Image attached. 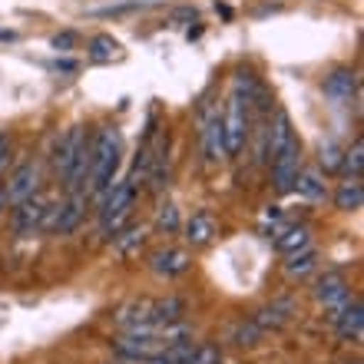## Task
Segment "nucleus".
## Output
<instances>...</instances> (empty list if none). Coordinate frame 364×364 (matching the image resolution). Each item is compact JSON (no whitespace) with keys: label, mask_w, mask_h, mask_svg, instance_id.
<instances>
[{"label":"nucleus","mask_w":364,"mask_h":364,"mask_svg":"<svg viewBox=\"0 0 364 364\" xmlns=\"http://www.w3.org/2000/svg\"><path fill=\"white\" fill-rule=\"evenodd\" d=\"M119 149H123L119 129H116V126H100L93 136V179H90V192L103 196L116 182V173H119Z\"/></svg>","instance_id":"nucleus-1"},{"label":"nucleus","mask_w":364,"mask_h":364,"mask_svg":"<svg viewBox=\"0 0 364 364\" xmlns=\"http://www.w3.org/2000/svg\"><path fill=\"white\" fill-rule=\"evenodd\" d=\"M87 202H90V196H67V199L47 202L40 232H53V235H70V232H77V225L83 222V212H87Z\"/></svg>","instance_id":"nucleus-2"},{"label":"nucleus","mask_w":364,"mask_h":364,"mask_svg":"<svg viewBox=\"0 0 364 364\" xmlns=\"http://www.w3.org/2000/svg\"><path fill=\"white\" fill-rule=\"evenodd\" d=\"M311 295H315L318 305H325L328 321H331V325H335L338 315L351 305V285H348L345 275H338V272H328V275L318 278L315 288H311Z\"/></svg>","instance_id":"nucleus-3"},{"label":"nucleus","mask_w":364,"mask_h":364,"mask_svg":"<svg viewBox=\"0 0 364 364\" xmlns=\"http://www.w3.org/2000/svg\"><path fill=\"white\" fill-rule=\"evenodd\" d=\"M222 133H225V156H239L249 139V103L232 96L222 113Z\"/></svg>","instance_id":"nucleus-4"},{"label":"nucleus","mask_w":364,"mask_h":364,"mask_svg":"<svg viewBox=\"0 0 364 364\" xmlns=\"http://www.w3.org/2000/svg\"><path fill=\"white\" fill-rule=\"evenodd\" d=\"M298 173H301V143L291 139V143L272 159V182H275V189L278 192H291L295 189Z\"/></svg>","instance_id":"nucleus-5"},{"label":"nucleus","mask_w":364,"mask_h":364,"mask_svg":"<svg viewBox=\"0 0 364 364\" xmlns=\"http://www.w3.org/2000/svg\"><path fill=\"white\" fill-rule=\"evenodd\" d=\"M4 186H7V205H10V209H14V205H20V202L33 199V196L40 192V166L37 163L17 166Z\"/></svg>","instance_id":"nucleus-6"},{"label":"nucleus","mask_w":364,"mask_h":364,"mask_svg":"<svg viewBox=\"0 0 364 364\" xmlns=\"http://www.w3.org/2000/svg\"><path fill=\"white\" fill-rule=\"evenodd\" d=\"M43 212H47V199L43 196H33V199L14 205V215H10V225H14V235L17 239H33L40 232V222H43Z\"/></svg>","instance_id":"nucleus-7"},{"label":"nucleus","mask_w":364,"mask_h":364,"mask_svg":"<svg viewBox=\"0 0 364 364\" xmlns=\"http://www.w3.org/2000/svg\"><path fill=\"white\" fill-rule=\"evenodd\" d=\"M83 139H87V129H83V126H70V129H63V136H60L57 146H53V156H50L53 173L67 176L70 169H73L80 149H83Z\"/></svg>","instance_id":"nucleus-8"},{"label":"nucleus","mask_w":364,"mask_h":364,"mask_svg":"<svg viewBox=\"0 0 364 364\" xmlns=\"http://www.w3.org/2000/svg\"><path fill=\"white\" fill-rule=\"evenodd\" d=\"M321 90H325L331 106H351L358 100V73L348 67L331 70L325 77V83H321Z\"/></svg>","instance_id":"nucleus-9"},{"label":"nucleus","mask_w":364,"mask_h":364,"mask_svg":"<svg viewBox=\"0 0 364 364\" xmlns=\"http://www.w3.org/2000/svg\"><path fill=\"white\" fill-rule=\"evenodd\" d=\"M100 199V219H109L116 212H129L136 205V186L129 179H116Z\"/></svg>","instance_id":"nucleus-10"},{"label":"nucleus","mask_w":364,"mask_h":364,"mask_svg":"<svg viewBox=\"0 0 364 364\" xmlns=\"http://www.w3.org/2000/svg\"><path fill=\"white\" fill-rule=\"evenodd\" d=\"M159 351V338L153 335H123L113 338V355L119 361H146Z\"/></svg>","instance_id":"nucleus-11"},{"label":"nucleus","mask_w":364,"mask_h":364,"mask_svg":"<svg viewBox=\"0 0 364 364\" xmlns=\"http://www.w3.org/2000/svg\"><path fill=\"white\" fill-rule=\"evenodd\" d=\"M298 305L291 301V298H275V301H269V305H262L255 315H249L255 325L262 328V331H278V328H285L291 318H295Z\"/></svg>","instance_id":"nucleus-12"},{"label":"nucleus","mask_w":364,"mask_h":364,"mask_svg":"<svg viewBox=\"0 0 364 364\" xmlns=\"http://www.w3.org/2000/svg\"><path fill=\"white\" fill-rule=\"evenodd\" d=\"M202 156L209 166H219L225 156V133H222V113H209L202 123Z\"/></svg>","instance_id":"nucleus-13"},{"label":"nucleus","mask_w":364,"mask_h":364,"mask_svg":"<svg viewBox=\"0 0 364 364\" xmlns=\"http://www.w3.org/2000/svg\"><path fill=\"white\" fill-rule=\"evenodd\" d=\"M295 139V133H291V119H288L285 109H275V119L269 123V129H265V139H262V156L265 159H275L282 149H285L288 143Z\"/></svg>","instance_id":"nucleus-14"},{"label":"nucleus","mask_w":364,"mask_h":364,"mask_svg":"<svg viewBox=\"0 0 364 364\" xmlns=\"http://www.w3.org/2000/svg\"><path fill=\"white\" fill-rule=\"evenodd\" d=\"M335 331H338L341 341H361V335H364V305H361V298H351V305L338 315Z\"/></svg>","instance_id":"nucleus-15"},{"label":"nucleus","mask_w":364,"mask_h":364,"mask_svg":"<svg viewBox=\"0 0 364 364\" xmlns=\"http://www.w3.org/2000/svg\"><path fill=\"white\" fill-rule=\"evenodd\" d=\"M149 265H153L156 275H166V278H176L182 275V272H189V255L182 249H159L149 255Z\"/></svg>","instance_id":"nucleus-16"},{"label":"nucleus","mask_w":364,"mask_h":364,"mask_svg":"<svg viewBox=\"0 0 364 364\" xmlns=\"http://www.w3.org/2000/svg\"><path fill=\"white\" fill-rule=\"evenodd\" d=\"M146 239H149V229H146V225H126L123 232L113 235V249L119 252L123 259H136V255L143 252Z\"/></svg>","instance_id":"nucleus-17"},{"label":"nucleus","mask_w":364,"mask_h":364,"mask_svg":"<svg viewBox=\"0 0 364 364\" xmlns=\"http://www.w3.org/2000/svg\"><path fill=\"white\" fill-rule=\"evenodd\" d=\"M215 239V219H212L209 212H196L189 222H186V242L202 249V245H209Z\"/></svg>","instance_id":"nucleus-18"},{"label":"nucleus","mask_w":364,"mask_h":364,"mask_svg":"<svg viewBox=\"0 0 364 364\" xmlns=\"http://www.w3.org/2000/svg\"><path fill=\"white\" fill-rule=\"evenodd\" d=\"M275 245H278V252L295 255V252H301V249H308V245H311V229H308L305 222H291V225H288V232H282V235L275 239Z\"/></svg>","instance_id":"nucleus-19"},{"label":"nucleus","mask_w":364,"mask_h":364,"mask_svg":"<svg viewBox=\"0 0 364 364\" xmlns=\"http://www.w3.org/2000/svg\"><path fill=\"white\" fill-rule=\"evenodd\" d=\"M291 192H298V196H305V199L315 202V199H325L328 196V182H325V176H321V169H301Z\"/></svg>","instance_id":"nucleus-20"},{"label":"nucleus","mask_w":364,"mask_h":364,"mask_svg":"<svg viewBox=\"0 0 364 364\" xmlns=\"http://www.w3.org/2000/svg\"><path fill=\"white\" fill-rule=\"evenodd\" d=\"M182 315H186V301L176 295L163 298V301H153V315H149V321H153L156 328L163 325H176V321H182Z\"/></svg>","instance_id":"nucleus-21"},{"label":"nucleus","mask_w":364,"mask_h":364,"mask_svg":"<svg viewBox=\"0 0 364 364\" xmlns=\"http://www.w3.org/2000/svg\"><path fill=\"white\" fill-rule=\"evenodd\" d=\"M335 205L341 212H358L364 205V186L361 179H345L335 192Z\"/></svg>","instance_id":"nucleus-22"},{"label":"nucleus","mask_w":364,"mask_h":364,"mask_svg":"<svg viewBox=\"0 0 364 364\" xmlns=\"http://www.w3.org/2000/svg\"><path fill=\"white\" fill-rule=\"evenodd\" d=\"M315 269H318V252L311 249V245L301 249V252H295V255H288V262H285V275L288 278H305Z\"/></svg>","instance_id":"nucleus-23"},{"label":"nucleus","mask_w":364,"mask_h":364,"mask_svg":"<svg viewBox=\"0 0 364 364\" xmlns=\"http://www.w3.org/2000/svg\"><path fill=\"white\" fill-rule=\"evenodd\" d=\"M262 335H265V331H262L252 318H239V321L232 325V331H229V341L232 345H239V348H255L262 341Z\"/></svg>","instance_id":"nucleus-24"},{"label":"nucleus","mask_w":364,"mask_h":364,"mask_svg":"<svg viewBox=\"0 0 364 364\" xmlns=\"http://www.w3.org/2000/svg\"><path fill=\"white\" fill-rule=\"evenodd\" d=\"M338 173H345V179H361V173H364V139L361 136L345 149V156H341V169H338Z\"/></svg>","instance_id":"nucleus-25"},{"label":"nucleus","mask_w":364,"mask_h":364,"mask_svg":"<svg viewBox=\"0 0 364 364\" xmlns=\"http://www.w3.org/2000/svg\"><path fill=\"white\" fill-rule=\"evenodd\" d=\"M119 57V40L109 37V33H96L93 40H90V60H96V63H109V60Z\"/></svg>","instance_id":"nucleus-26"},{"label":"nucleus","mask_w":364,"mask_h":364,"mask_svg":"<svg viewBox=\"0 0 364 364\" xmlns=\"http://www.w3.org/2000/svg\"><path fill=\"white\" fill-rule=\"evenodd\" d=\"M341 156H345V149H341L338 139H325V143L318 146V163H321L325 173H338L341 169Z\"/></svg>","instance_id":"nucleus-27"},{"label":"nucleus","mask_w":364,"mask_h":364,"mask_svg":"<svg viewBox=\"0 0 364 364\" xmlns=\"http://www.w3.org/2000/svg\"><path fill=\"white\" fill-rule=\"evenodd\" d=\"M179 229H182V222H179V209H176L173 202H166V205H159V209H156V232H163V235H176Z\"/></svg>","instance_id":"nucleus-28"},{"label":"nucleus","mask_w":364,"mask_h":364,"mask_svg":"<svg viewBox=\"0 0 364 364\" xmlns=\"http://www.w3.org/2000/svg\"><path fill=\"white\" fill-rule=\"evenodd\" d=\"M186 364H222L219 345H196L192 348V355L186 358Z\"/></svg>","instance_id":"nucleus-29"},{"label":"nucleus","mask_w":364,"mask_h":364,"mask_svg":"<svg viewBox=\"0 0 364 364\" xmlns=\"http://www.w3.org/2000/svg\"><path fill=\"white\" fill-rule=\"evenodd\" d=\"M129 215H133V209H129V212H116V215H109V219H100V235L113 242L116 232H123V229H126Z\"/></svg>","instance_id":"nucleus-30"},{"label":"nucleus","mask_w":364,"mask_h":364,"mask_svg":"<svg viewBox=\"0 0 364 364\" xmlns=\"http://www.w3.org/2000/svg\"><path fill=\"white\" fill-rule=\"evenodd\" d=\"M10 149H14V136H10L7 129H0V173H4L10 163Z\"/></svg>","instance_id":"nucleus-31"},{"label":"nucleus","mask_w":364,"mask_h":364,"mask_svg":"<svg viewBox=\"0 0 364 364\" xmlns=\"http://www.w3.org/2000/svg\"><path fill=\"white\" fill-rule=\"evenodd\" d=\"M77 33H73V30H63V33H57V37H53V50H73L77 47Z\"/></svg>","instance_id":"nucleus-32"},{"label":"nucleus","mask_w":364,"mask_h":364,"mask_svg":"<svg viewBox=\"0 0 364 364\" xmlns=\"http://www.w3.org/2000/svg\"><path fill=\"white\" fill-rule=\"evenodd\" d=\"M173 20H179V23L182 20H199V14H196V7H182V10L173 14Z\"/></svg>","instance_id":"nucleus-33"},{"label":"nucleus","mask_w":364,"mask_h":364,"mask_svg":"<svg viewBox=\"0 0 364 364\" xmlns=\"http://www.w3.org/2000/svg\"><path fill=\"white\" fill-rule=\"evenodd\" d=\"M57 70H63V73H77V63H73V60H57Z\"/></svg>","instance_id":"nucleus-34"},{"label":"nucleus","mask_w":364,"mask_h":364,"mask_svg":"<svg viewBox=\"0 0 364 364\" xmlns=\"http://www.w3.org/2000/svg\"><path fill=\"white\" fill-rule=\"evenodd\" d=\"M7 209H10V205H7V186L0 182V215H4Z\"/></svg>","instance_id":"nucleus-35"},{"label":"nucleus","mask_w":364,"mask_h":364,"mask_svg":"<svg viewBox=\"0 0 364 364\" xmlns=\"http://www.w3.org/2000/svg\"><path fill=\"white\" fill-rule=\"evenodd\" d=\"M265 219H269V222H272V219H275V222L282 219V205H269V212H265Z\"/></svg>","instance_id":"nucleus-36"},{"label":"nucleus","mask_w":364,"mask_h":364,"mask_svg":"<svg viewBox=\"0 0 364 364\" xmlns=\"http://www.w3.org/2000/svg\"><path fill=\"white\" fill-rule=\"evenodd\" d=\"M0 40H4V43H10V40H17V33H14V30H7V27H0Z\"/></svg>","instance_id":"nucleus-37"},{"label":"nucleus","mask_w":364,"mask_h":364,"mask_svg":"<svg viewBox=\"0 0 364 364\" xmlns=\"http://www.w3.org/2000/svg\"><path fill=\"white\" fill-rule=\"evenodd\" d=\"M215 10H219L222 17H232V7H229V4H215Z\"/></svg>","instance_id":"nucleus-38"},{"label":"nucleus","mask_w":364,"mask_h":364,"mask_svg":"<svg viewBox=\"0 0 364 364\" xmlns=\"http://www.w3.org/2000/svg\"><path fill=\"white\" fill-rule=\"evenodd\" d=\"M189 40H199L202 37V27H189V33H186Z\"/></svg>","instance_id":"nucleus-39"}]
</instances>
